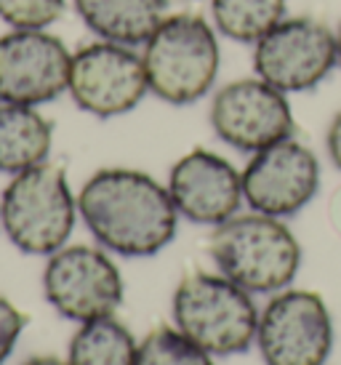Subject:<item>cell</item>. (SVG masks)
Returning <instances> with one entry per match:
<instances>
[{
    "label": "cell",
    "instance_id": "6da1fadb",
    "mask_svg": "<svg viewBox=\"0 0 341 365\" xmlns=\"http://www.w3.org/2000/svg\"><path fill=\"white\" fill-rule=\"evenodd\" d=\"M78 213L104 251L126 259L161 254L179 230L168 187L133 168L93 173L78 192Z\"/></svg>",
    "mask_w": 341,
    "mask_h": 365
},
{
    "label": "cell",
    "instance_id": "7a4b0ae2",
    "mask_svg": "<svg viewBox=\"0 0 341 365\" xmlns=\"http://www.w3.org/2000/svg\"><path fill=\"white\" fill-rule=\"evenodd\" d=\"M139 51L150 93L166 104L187 107L200 102L219 81V32L203 14H168Z\"/></svg>",
    "mask_w": 341,
    "mask_h": 365
},
{
    "label": "cell",
    "instance_id": "3957f363",
    "mask_svg": "<svg viewBox=\"0 0 341 365\" xmlns=\"http://www.w3.org/2000/svg\"><path fill=\"white\" fill-rule=\"evenodd\" d=\"M208 251L219 274L248 294H280L301 267V245L283 219L238 213L213 227Z\"/></svg>",
    "mask_w": 341,
    "mask_h": 365
},
{
    "label": "cell",
    "instance_id": "277c9868",
    "mask_svg": "<svg viewBox=\"0 0 341 365\" xmlns=\"http://www.w3.org/2000/svg\"><path fill=\"white\" fill-rule=\"evenodd\" d=\"M78 216L67 173L49 160L11 176L0 197V227L27 256H51L64 248Z\"/></svg>",
    "mask_w": 341,
    "mask_h": 365
},
{
    "label": "cell",
    "instance_id": "5b68a950",
    "mask_svg": "<svg viewBox=\"0 0 341 365\" xmlns=\"http://www.w3.org/2000/svg\"><path fill=\"white\" fill-rule=\"evenodd\" d=\"M170 314L173 328L208 355H240L256 341L259 309L251 294L224 274H187L173 291Z\"/></svg>",
    "mask_w": 341,
    "mask_h": 365
},
{
    "label": "cell",
    "instance_id": "8992f818",
    "mask_svg": "<svg viewBox=\"0 0 341 365\" xmlns=\"http://www.w3.org/2000/svg\"><path fill=\"white\" fill-rule=\"evenodd\" d=\"M253 48V75L283 93L317 88L339 70L336 30L317 16H285Z\"/></svg>",
    "mask_w": 341,
    "mask_h": 365
},
{
    "label": "cell",
    "instance_id": "52a82bcc",
    "mask_svg": "<svg viewBox=\"0 0 341 365\" xmlns=\"http://www.w3.org/2000/svg\"><path fill=\"white\" fill-rule=\"evenodd\" d=\"M67 93L75 107L99 120L128 115L150 93L139 48L96 41L72 51Z\"/></svg>",
    "mask_w": 341,
    "mask_h": 365
},
{
    "label": "cell",
    "instance_id": "ba28073f",
    "mask_svg": "<svg viewBox=\"0 0 341 365\" xmlns=\"http://www.w3.org/2000/svg\"><path fill=\"white\" fill-rule=\"evenodd\" d=\"M43 294L61 317L91 323L118 312L123 304V274L110 251L96 245H64L49 256Z\"/></svg>",
    "mask_w": 341,
    "mask_h": 365
},
{
    "label": "cell",
    "instance_id": "9c48e42d",
    "mask_svg": "<svg viewBox=\"0 0 341 365\" xmlns=\"http://www.w3.org/2000/svg\"><path fill=\"white\" fill-rule=\"evenodd\" d=\"M256 344L267 365H325L333 320L320 294L285 288L259 312Z\"/></svg>",
    "mask_w": 341,
    "mask_h": 365
},
{
    "label": "cell",
    "instance_id": "30bf717a",
    "mask_svg": "<svg viewBox=\"0 0 341 365\" xmlns=\"http://www.w3.org/2000/svg\"><path fill=\"white\" fill-rule=\"evenodd\" d=\"M213 133L232 150L259 153L293 136V110L288 93L256 75L224 83L208 110Z\"/></svg>",
    "mask_w": 341,
    "mask_h": 365
},
{
    "label": "cell",
    "instance_id": "8fae6325",
    "mask_svg": "<svg viewBox=\"0 0 341 365\" xmlns=\"http://www.w3.org/2000/svg\"><path fill=\"white\" fill-rule=\"evenodd\" d=\"M240 176L245 205L275 219L296 216L320 190V163L293 136L253 153Z\"/></svg>",
    "mask_w": 341,
    "mask_h": 365
},
{
    "label": "cell",
    "instance_id": "7c38bea8",
    "mask_svg": "<svg viewBox=\"0 0 341 365\" xmlns=\"http://www.w3.org/2000/svg\"><path fill=\"white\" fill-rule=\"evenodd\" d=\"M72 51L51 30L0 35V102L43 107L67 93Z\"/></svg>",
    "mask_w": 341,
    "mask_h": 365
},
{
    "label": "cell",
    "instance_id": "4fadbf2b",
    "mask_svg": "<svg viewBox=\"0 0 341 365\" xmlns=\"http://www.w3.org/2000/svg\"><path fill=\"white\" fill-rule=\"evenodd\" d=\"M168 195L181 219L203 227H219L238 216L243 200L240 171L211 150H192L173 163Z\"/></svg>",
    "mask_w": 341,
    "mask_h": 365
},
{
    "label": "cell",
    "instance_id": "5bb4252c",
    "mask_svg": "<svg viewBox=\"0 0 341 365\" xmlns=\"http://www.w3.org/2000/svg\"><path fill=\"white\" fill-rule=\"evenodd\" d=\"M72 9L93 38L141 48L168 16V0H72Z\"/></svg>",
    "mask_w": 341,
    "mask_h": 365
},
{
    "label": "cell",
    "instance_id": "9a60e30c",
    "mask_svg": "<svg viewBox=\"0 0 341 365\" xmlns=\"http://www.w3.org/2000/svg\"><path fill=\"white\" fill-rule=\"evenodd\" d=\"M54 125L38 107L0 102V173H16L49 160Z\"/></svg>",
    "mask_w": 341,
    "mask_h": 365
},
{
    "label": "cell",
    "instance_id": "2e32d148",
    "mask_svg": "<svg viewBox=\"0 0 341 365\" xmlns=\"http://www.w3.org/2000/svg\"><path fill=\"white\" fill-rule=\"evenodd\" d=\"M139 344L123 323L115 317H99L81 323L70 341V365H136Z\"/></svg>",
    "mask_w": 341,
    "mask_h": 365
},
{
    "label": "cell",
    "instance_id": "e0dca14e",
    "mask_svg": "<svg viewBox=\"0 0 341 365\" xmlns=\"http://www.w3.org/2000/svg\"><path fill=\"white\" fill-rule=\"evenodd\" d=\"M216 32L232 43L253 46L280 19L288 16V0H208Z\"/></svg>",
    "mask_w": 341,
    "mask_h": 365
},
{
    "label": "cell",
    "instance_id": "ac0fdd59",
    "mask_svg": "<svg viewBox=\"0 0 341 365\" xmlns=\"http://www.w3.org/2000/svg\"><path fill=\"white\" fill-rule=\"evenodd\" d=\"M136 365H213V360L176 328H155L139 344Z\"/></svg>",
    "mask_w": 341,
    "mask_h": 365
},
{
    "label": "cell",
    "instance_id": "d6986e66",
    "mask_svg": "<svg viewBox=\"0 0 341 365\" xmlns=\"http://www.w3.org/2000/svg\"><path fill=\"white\" fill-rule=\"evenodd\" d=\"M64 11L67 0H0V21L9 30H51Z\"/></svg>",
    "mask_w": 341,
    "mask_h": 365
},
{
    "label": "cell",
    "instance_id": "ffe728a7",
    "mask_svg": "<svg viewBox=\"0 0 341 365\" xmlns=\"http://www.w3.org/2000/svg\"><path fill=\"white\" fill-rule=\"evenodd\" d=\"M27 317L16 304H11L6 296H0V365L9 360L14 346L19 341Z\"/></svg>",
    "mask_w": 341,
    "mask_h": 365
},
{
    "label": "cell",
    "instance_id": "44dd1931",
    "mask_svg": "<svg viewBox=\"0 0 341 365\" xmlns=\"http://www.w3.org/2000/svg\"><path fill=\"white\" fill-rule=\"evenodd\" d=\"M325 147H328V158L341 171V110L333 115V120L328 123V133H325Z\"/></svg>",
    "mask_w": 341,
    "mask_h": 365
},
{
    "label": "cell",
    "instance_id": "7402d4cb",
    "mask_svg": "<svg viewBox=\"0 0 341 365\" xmlns=\"http://www.w3.org/2000/svg\"><path fill=\"white\" fill-rule=\"evenodd\" d=\"M24 365H70V363H61L56 357H32V360H27Z\"/></svg>",
    "mask_w": 341,
    "mask_h": 365
},
{
    "label": "cell",
    "instance_id": "603a6c76",
    "mask_svg": "<svg viewBox=\"0 0 341 365\" xmlns=\"http://www.w3.org/2000/svg\"><path fill=\"white\" fill-rule=\"evenodd\" d=\"M336 51H339V70H341V21L336 27Z\"/></svg>",
    "mask_w": 341,
    "mask_h": 365
}]
</instances>
